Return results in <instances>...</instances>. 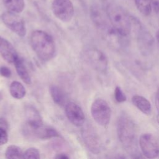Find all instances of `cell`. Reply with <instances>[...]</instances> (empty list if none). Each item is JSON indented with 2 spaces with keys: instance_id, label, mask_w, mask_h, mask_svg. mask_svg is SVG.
Listing matches in <instances>:
<instances>
[{
  "instance_id": "obj_27",
  "label": "cell",
  "mask_w": 159,
  "mask_h": 159,
  "mask_svg": "<svg viewBox=\"0 0 159 159\" xmlns=\"http://www.w3.org/2000/svg\"><path fill=\"white\" fill-rule=\"evenodd\" d=\"M155 104H156V107L158 110V115H159V89H158V91L155 96ZM158 120H159V118H158Z\"/></svg>"
},
{
  "instance_id": "obj_9",
  "label": "cell",
  "mask_w": 159,
  "mask_h": 159,
  "mask_svg": "<svg viewBox=\"0 0 159 159\" xmlns=\"http://www.w3.org/2000/svg\"><path fill=\"white\" fill-rule=\"evenodd\" d=\"M65 112L68 120L76 127L82 126L85 122L84 114L80 106L73 102H68Z\"/></svg>"
},
{
  "instance_id": "obj_24",
  "label": "cell",
  "mask_w": 159,
  "mask_h": 159,
  "mask_svg": "<svg viewBox=\"0 0 159 159\" xmlns=\"http://www.w3.org/2000/svg\"><path fill=\"white\" fill-rule=\"evenodd\" d=\"M11 70L6 66H0V75L5 78H9L11 76Z\"/></svg>"
},
{
  "instance_id": "obj_26",
  "label": "cell",
  "mask_w": 159,
  "mask_h": 159,
  "mask_svg": "<svg viewBox=\"0 0 159 159\" xmlns=\"http://www.w3.org/2000/svg\"><path fill=\"white\" fill-rule=\"evenodd\" d=\"M54 158L57 159H67V158H70V157L68 156V155H66V153H60L57 154Z\"/></svg>"
},
{
  "instance_id": "obj_19",
  "label": "cell",
  "mask_w": 159,
  "mask_h": 159,
  "mask_svg": "<svg viewBox=\"0 0 159 159\" xmlns=\"http://www.w3.org/2000/svg\"><path fill=\"white\" fill-rule=\"evenodd\" d=\"M152 0H134L135 6L138 11L143 16H149L152 11Z\"/></svg>"
},
{
  "instance_id": "obj_29",
  "label": "cell",
  "mask_w": 159,
  "mask_h": 159,
  "mask_svg": "<svg viewBox=\"0 0 159 159\" xmlns=\"http://www.w3.org/2000/svg\"><path fill=\"white\" fill-rule=\"evenodd\" d=\"M1 99V94H0V99Z\"/></svg>"
},
{
  "instance_id": "obj_4",
  "label": "cell",
  "mask_w": 159,
  "mask_h": 159,
  "mask_svg": "<svg viewBox=\"0 0 159 159\" xmlns=\"http://www.w3.org/2000/svg\"><path fill=\"white\" fill-rule=\"evenodd\" d=\"M91 114L97 124L101 126H106L110 121L111 111L105 100L98 98L95 99L91 104Z\"/></svg>"
},
{
  "instance_id": "obj_2",
  "label": "cell",
  "mask_w": 159,
  "mask_h": 159,
  "mask_svg": "<svg viewBox=\"0 0 159 159\" xmlns=\"http://www.w3.org/2000/svg\"><path fill=\"white\" fill-rule=\"evenodd\" d=\"M30 42L34 52L42 61H50L55 56V43L46 32L41 30H34L30 35Z\"/></svg>"
},
{
  "instance_id": "obj_28",
  "label": "cell",
  "mask_w": 159,
  "mask_h": 159,
  "mask_svg": "<svg viewBox=\"0 0 159 159\" xmlns=\"http://www.w3.org/2000/svg\"><path fill=\"white\" fill-rule=\"evenodd\" d=\"M156 37H157V42H158V46H159V29L157 30V34H156Z\"/></svg>"
},
{
  "instance_id": "obj_14",
  "label": "cell",
  "mask_w": 159,
  "mask_h": 159,
  "mask_svg": "<svg viewBox=\"0 0 159 159\" xmlns=\"http://www.w3.org/2000/svg\"><path fill=\"white\" fill-rule=\"evenodd\" d=\"M132 104L143 114L150 115L152 112V106L150 102L143 96L135 95L132 98Z\"/></svg>"
},
{
  "instance_id": "obj_3",
  "label": "cell",
  "mask_w": 159,
  "mask_h": 159,
  "mask_svg": "<svg viewBox=\"0 0 159 159\" xmlns=\"http://www.w3.org/2000/svg\"><path fill=\"white\" fill-rule=\"evenodd\" d=\"M119 139L128 152L135 153L137 149V131L134 123L125 116H121L117 122Z\"/></svg>"
},
{
  "instance_id": "obj_13",
  "label": "cell",
  "mask_w": 159,
  "mask_h": 159,
  "mask_svg": "<svg viewBox=\"0 0 159 159\" xmlns=\"http://www.w3.org/2000/svg\"><path fill=\"white\" fill-rule=\"evenodd\" d=\"M51 97L55 104L60 106H65L67 104V98L65 92L58 86L52 84L49 88Z\"/></svg>"
},
{
  "instance_id": "obj_22",
  "label": "cell",
  "mask_w": 159,
  "mask_h": 159,
  "mask_svg": "<svg viewBox=\"0 0 159 159\" xmlns=\"http://www.w3.org/2000/svg\"><path fill=\"white\" fill-rule=\"evenodd\" d=\"M114 98L117 102H123L126 101V96L119 86H116L114 90Z\"/></svg>"
},
{
  "instance_id": "obj_17",
  "label": "cell",
  "mask_w": 159,
  "mask_h": 159,
  "mask_svg": "<svg viewBox=\"0 0 159 159\" xmlns=\"http://www.w3.org/2000/svg\"><path fill=\"white\" fill-rule=\"evenodd\" d=\"M2 3L7 11L19 14L25 8L24 0H2Z\"/></svg>"
},
{
  "instance_id": "obj_23",
  "label": "cell",
  "mask_w": 159,
  "mask_h": 159,
  "mask_svg": "<svg viewBox=\"0 0 159 159\" xmlns=\"http://www.w3.org/2000/svg\"><path fill=\"white\" fill-rule=\"evenodd\" d=\"M8 141L7 130L0 127V146L4 145Z\"/></svg>"
},
{
  "instance_id": "obj_6",
  "label": "cell",
  "mask_w": 159,
  "mask_h": 159,
  "mask_svg": "<svg viewBox=\"0 0 159 159\" xmlns=\"http://www.w3.org/2000/svg\"><path fill=\"white\" fill-rule=\"evenodd\" d=\"M52 11L54 16L64 22L70 21L74 15V6L71 0H53Z\"/></svg>"
},
{
  "instance_id": "obj_18",
  "label": "cell",
  "mask_w": 159,
  "mask_h": 159,
  "mask_svg": "<svg viewBox=\"0 0 159 159\" xmlns=\"http://www.w3.org/2000/svg\"><path fill=\"white\" fill-rule=\"evenodd\" d=\"M9 91L11 95L17 99H22L26 94V90L24 86L21 83L17 81H14L11 83Z\"/></svg>"
},
{
  "instance_id": "obj_21",
  "label": "cell",
  "mask_w": 159,
  "mask_h": 159,
  "mask_svg": "<svg viewBox=\"0 0 159 159\" xmlns=\"http://www.w3.org/2000/svg\"><path fill=\"white\" fill-rule=\"evenodd\" d=\"M40 158L39 150L35 147H30L24 152V158L39 159Z\"/></svg>"
},
{
  "instance_id": "obj_12",
  "label": "cell",
  "mask_w": 159,
  "mask_h": 159,
  "mask_svg": "<svg viewBox=\"0 0 159 159\" xmlns=\"http://www.w3.org/2000/svg\"><path fill=\"white\" fill-rule=\"evenodd\" d=\"M26 126L35 129L43 125L42 118L38 110L34 106L28 105L25 108Z\"/></svg>"
},
{
  "instance_id": "obj_5",
  "label": "cell",
  "mask_w": 159,
  "mask_h": 159,
  "mask_svg": "<svg viewBox=\"0 0 159 159\" xmlns=\"http://www.w3.org/2000/svg\"><path fill=\"white\" fill-rule=\"evenodd\" d=\"M1 19L4 24L16 35L21 37L25 35V23L18 14L7 11L1 14Z\"/></svg>"
},
{
  "instance_id": "obj_25",
  "label": "cell",
  "mask_w": 159,
  "mask_h": 159,
  "mask_svg": "<svg viewBox=\"0 0 159 159\" xmlns=\"http://www.w3.org/2000/svg\"><path fill=\"white\" fill-rule=\"evenodd\" d=\"M0 127L7 130L9 129V124L7 120L4 117H0Z\"/></svg>"
},
{
  "instance_id": "obj_1",
  "label": "cell",
  "mask_w": 159,
  "mask_h": 159,
  "mask_svg": "<svg viewBox=\"0 0 159 159\" xmlns=\"http://www.w3.org/2000/svg\"><path fill=\"white\" fill-rule=\"evenodd\" d=\"M106 14L113 29L120 36L127 37L132 28V18L125 10L116 2L108 4Z\"/></svg>"
},
{
  "instance_id": "obj_10",
  "label": "cell",
  "mask_w": 159,
  "mask_h": 159,
  "mask_svg": "<svg viewBox=\"0 0 159 159\" xmlns=\"http://www.w3.org/2000/svg\"><path fill=\"white\" fill-rule=\"evenodd\" d=\"M25 129L29 135L41 140H47L60 137L59 133L54 128L50 126L44 125L43 124L35 129H31L26 126Z\"/></svg>"
},
{
  "instance_id": "obj_20",
  "label": "cell",
  "mask_w": 159,
  "mask_h": 159,
  "mask_svg": "<svg viewBox=\"0 0 159 159\" xmlns=\"http://www.w3.org/2000/svg\"><path fill=\"white\" fill-rule=\"evenodd\" d=\"M5 157L7 159L24 158V152L19 147L15 145H11L6 150Z\"/></svg>"
},
{
  "instance_id": "obj_7",
  "label": "cell",
  "mask_w": 159,
  "mask_h": 159,
  "mask_svg": "<svg viewBox=\"0 0 159 159\" xmlns=\"http://www.w3.org/2000/svg\"><path fill=\"white\" fill-rule=\"evenodd\" d=\"M84 60L93 68L104 72L107 67V59L105 55L96 48H88L83 52Z\"/></svg>"
},
{
  "instance_id": "obj_15",
  "label": "cell",
  "mask_w": 159,
  "mask_h": 159,
  "mask_svg": "<svg viewBox=\"0 0 159 159\" xmlns=\"http://www.w3.org/2000/svg\"><path fill=\"white\" fill-rule=\"evenodd\" d=\"M14 64L16 71L20 79L27 84H31L32 81L30 76L22 59L19 57Z\"/></svg>"
},
{
  "instance_id": "obj_8",
  "label": "cell",
  "mask_w": 159,
  "mask_h": 159,
  "mask_svg": "<svg viewBox=\"0 0 159 159\" xmlns=\"http://www.w3.org/2000/svg\"><path fill=\"white\" fill-rule=\"evenodd\" d=\"M139 146L143 155L148 158H157L159 155V144L151 134H143L139 138Z\"/></svg>"
},
{
  "instance_id": "obj_16",
  "label": "cell",
  "mask_w": 159,
  "mask_h": 159,
  "mask_svg": "<svg viewBox=\"0 0 159 159\" xmlns=\"http://www.w3.org/2000/svg\"><path fill=\"white\" fill-rule=\"evenodd\" d=\"M93 131L88 130L83 133L84 140L89 148L94 153H98L100 148V144L97 136Z\"/></svg>"
},
{
  "instance_id": "obj_11",
  "label": "cell",
  "mask_w": 159,
  "mask_h": 159,
  "mask_svg": "<svg viewBox=\"0 0 159 159\" xmlns=\"http://www.w3.org/2000/svg\"><path fill=\"white\" fill-rule=\"evenodd\" d=\"M0 55L9 63H14L19 57L14 46L6 39L0 36Z\"/></svg>"
}]
</instances>
